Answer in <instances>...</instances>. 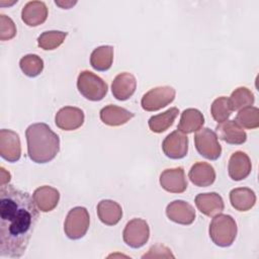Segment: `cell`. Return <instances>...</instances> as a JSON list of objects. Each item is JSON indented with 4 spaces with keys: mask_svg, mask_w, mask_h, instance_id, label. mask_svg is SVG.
<instances>
[{
    "mask_svg": "<svg viewBox=\"0 0 259 259\" xmlns=\"http://www.w3.org/2000/svg\"><path fill=\"white\" fill-rule=\"evenodd\" d=\"M32 198L38 210L49 212L58 205L60 200V192L52 186L44 185L34 190Z\"/></svg>",
    "mask_w": 259,
    "mask_h": 259,
    "instance_id": "ac0fdd59",
    "label": "cell"
},
{
    "mask_svg": "<svg viewBox=\"0 0 259 259\" xmlns=\"http://www.w3.org/2000/svg\"><path fill=\"white\" fill-rule=\"evenodd\" d=\"M143 258H174V255L171 253V250L164 245H154L149 249L147 254L142 256Z\"/></svg>",
    "mask_w": 259,
    "mask_h": 259,
    "instance_id": "d6a6232c",
    "label": "cell"
},
{
    "mask_svg": "<svg viewBox=\"0 0 259 259\" xmlns=\"http://www.w3.org/2000/svg\"><path fill=\"white\" fill-rule=\"evenodd\" d=\"M160 185L171 193H182L187 188V179L182 167L164 170L160 175Z\"/></svg>",
    "mask_w": 259,
    "mask_h": 259,
    "instance_id": "8fae6325",
    "label": "cell"
},
{
    "mask_svg": "<svg viewBox=\"0 0 259 259\" xmlns=\"http://www.w3.org/2000/svg\"><path fill=\"white\" fill-rule=\"evenodd\" d=\"M175 94V89L171 86H159L152 88L142 97V107L146 111L159 110L170 104L174 100Z\"/></svg>",
    "mask_w": 259,
    "mask_h": 259,
    "instance_id": "52a82bcc",
    "label": "cell"
},
{
    "mask_svg": "<svg viewBox=\"0 0 259 259\" xmlns=\"http://www.w3.org/2000/svg\"><path fill=\"white\" fill-rule=\"evenodd\" d=\"M27 155L37 164L51 162L60 151V138L44 122L30 124L25 131Z\"/></svg>",
    "mask_w": 259,
    "mask_h": 259,
    "instance_id": "7a4b0ae2",
    "label": "cell"
},
{
    "mask_svg": "<svg viewBox=\"0 0 259 259\" xmlns=\"http://www.w3.org/2000/svg\"><path fill=\"white\" fill-rule=\"evenodd\" d=\"M252 170V164L249 156L242 151L233 153L228 164L229 176L235 181H241L249 176Z\"/></svg>",
    "mask_w": 259,
    "mask_h": 259,
    "instance_id": "5bb4252c",
    "label": "cell"
},
{
    "mask_svg": "<svg viewBox=\"0 0 259 259\" xmlns=\"http://www.w3.org/2000/svg\"><path fill=\"white\" fill-rule=\"evenodd\" d=\"M235 121L243 128L253 130L259 126V109L249 106L239 110Z\"/></svg>",
    "mask_w": 259,
    "mask_h": 259,
    "instance_id": "f546056e",
    "label": "cell"
},
{
    "mask_svg": "<svg viewBox=\"0 0 259 259\" xmlns=\"http://www.w3.org/2000/svg\"><path fill=\"white\" fill-rule=\"evenodd\" d=\"M137 80L135 76L127 72L119 73L112 81L111 92L112 95L120 101L127 100L136 91Z\"/></svg>",
    "mask_w": 259,
    "mask_h": 259,
    "instance_id": "2e32d148",
    "label": "cell"
},
{
    "mask_svg": "<svg viewBox=\"0 0 259 259\" xmlns=\"http://www.w3.org/2000/svg\"><path fill=\"white\" fill-rule=\"evenodd\" d=\"M194 145L198 154L208 160H217L221 157L222 147L215 132L208 127H201L194 135Z\"/></svg>",
    "mask_w": 259,
    "mask_h": 259,
    "instance_id": "8992f818",
    "label": "cell"
},
{
    "mask_svg": "<svg viewBox=\"0 0 259 259\" xmlns=\"http://www.w3.org/2000/svg\"><path fill=\"white\" fill-rule=\"evenodd\" d=\"M168 219L179 225H191L196 217L194 207L184 200H174L166 207Z\"/></svg>",
    "mask_w": 259,
    "mask_h": 259,
    "instance_id": "4fadbf2b",
    "label": "cell"
},
{
    "mask_svg": "<svg viewBox=\"0 0 259 259\" xmlns=\"http://www.w3.org/2000/svg\"><path fill=\"white\" fill-rule=\"evenodd\" d=\"M208 233L217 246L229 247L234 243L237 236L236 221L229 214L219 213L210 222Z\"/></svg>",
    "mask_w": 259,
    "mask_h": 259,
    "instance_id": "3957f363",
    "label": "cell"
},
{
    "mask_svg": "<svg viewBox=\"0 0 259 259\" xmlns=\"http://www.w3.org/2000/svg\"><path fill=\"white\" fill-rule=\"evenodd\" d=\"M89 225L90 217L88 210L83 206H75L66 217L64 232L69 239L79 240L86 235Z\"/></svg>",
    "mask_w": 259,
    "mask_h": 259,
    "instance_id": "5b68a950",
    "label": "cell"
},
{
    "mask_svg": "<svg viewBox=\"0 0 259 259\" xmlns=\"http://www.w3.org/2000/svg\"><path fill=\"white\" fill-rule=\"evenodd\" d=\"M215 134L230 145H242L247 140V134L235 120H226L215 126Z\"/></svg>",
    "mask_w": 259,
    "mask_h": 259,
    "instance_id": "9a60e30c",
    "label": "cell"
},
{
    "mask_svg": "<svg viewBox=\"0 0 259 259\" xmlns=\"http://www.w3.org/2000/svg\"><path fill=\"white\" fill-rule=\"evenodd\" d=\"M194 202L201 213L211 218L221 213L225 208L224 200L217 192L199 193L196 195Z\"/></svg>",
    "mask_w": 259,
    "mask_h": 259,
    "instance_id": "e0dca14e",
    "label": "cell"
},
{
    "mask_svg": "<svg viewBox=\"0 0 259 259\" xmlns=\"http://www.w3.org/2000/svg\"><path fill=\"white\" fill-rule=\"evenodd\" d=\"M113 62V48L101 46L93 50L90 56V64L96 71L104 72L110 69Z\"/></svg>",
    "mask_w": 259,
    "mask_h": 259,
    "instance_id": "d4e9b609",
    "label": "cell"
},
{
    "mask_svg": "<svg viewBox=\"0 0 259 259\" xmlns=\"http://www.w3.org/2000/svg\"><path fill=\"white\" fill-rule=\"evenodd\" d=\"M0 155L11 163L20 159L21 145L18 134L6 128L0 131Z\"/></svg>",
    "mask_w": 259,
    "mask_h": 259,
    "instance_id": "30bf717a",
    "label": "cell"
},
{
    "mask_svg": "<svg viewBox=\"0 0 259 259\" xmlns=\"http://www.w3.org/2000/svg\"><path fill=\"white\" fill-rule=\"evenodd\" d=\"M10 181V173L1 167V185H5Z\"/></svg>",
    "mask_w": 259,
    "mask_h": 259,
    "instance_id": "836d02e7",
    "label": "cell"
},
{
    "mask_svg": "<svg viewBox=\"0 0 259 259\" xmlns=\"http://www.w3.org/2000/svg\"><path fill=\"white\" fill-rule=\"evenodd\" d=\"M48 17V7L42 1H29L21 10V19L28 26L42 24Z\"/></svg>",
    "mask_w": 259,
    "mask_h": 259,
    "instance_id": "d6986e66",
    "label": "cell"
},
{
    "mask_svg": "<svg viewBox=\"0 0 259 259\" xmlns=\"http://www.w3.org/2000/svg\"><path fill=\"white\" fill-rule=\"evenodd\" d=\"M67 34V32L60 30L44 31L37 37V46L45 51L55 50L64 42Z\"/></svg>",
    "mask_w": 259,
    "mask_h": 259,
    "instance_id": "83f0119b",
    "label": "cell"
},
{
    "mask_svg": "<svg viewBox=\"0 0 259 259\" xmlns=\"http://www.w3.org/2000/svg\"><path fill=\"white\" fill-rule=\"evenodd\" d=\"M178 113L179 109L177 107H171L162 113L151 116L148 121L150 130L156 134L165 132L173 124Z\"/></svg>",
    "mask_w": 259,
    "mask_h": 259,
    "instance_id": "484cf974",
    "label": "cell"
},
{
    "mask_svg": "<svg viewBox=\"0 0 259 259\" xmlns=\"http://www.w3.org/2000/svg\"><path fill=\"white\" fill-rule=\"evenodd\" d=\"M38 208L28 192L5 184L0 187V256L19 258L31 239Z\"/></svg>",
    "mask_w": 259,
    "mask_h": 259,
    "instance_id": "6da1fadb",
    "label": "cell"
},
{
    "mask_svg": "<svg viewBox=\"0 0 259 259\" xmlns=\"http://www.w3.org/2000/svg\"><path fill=\"white\" fill-rule=\"evenodd\" d=\"M55 3L64 9H69L71 6L76 4V1H55Z\"/></svg>",
    "mask_w": 259,
    "mask_h": 259,
    "instance_id": "e575fe53",
    "label": "cell"
},
{
    "mask_svg": "<svg viewBox=\"0 0 259 259\" xmlns=\"http://www.w3.org/2000/svg\"><path fill=\"white\" fill-rule=\"evenodd\" d=\"M162 150L165 156L170 159L178 160L184 158L188 152L187 136L178 130L170 133L162 143Z\"/></svg>",
    "mask_w": 259,
    "mask_h": 259,
    "instance_id": "9c48e42d",
    "label": "cell"
},
{
    "mask_svg": "<svg viewBox=\"0 0 259 259\" xmlns=\"http://www.w3.org/2000/svg\"><path fill=\"white\" fill-rule=\"evenodd\" d=\"M204 123L203 114L196 108H187L181 113L177 130L183 134H191L199 131Z\"/></svg>",
    "mask_w": 259,
    "mask_h": 259,
    "instance_id": "603a6c76",
    "label": "cell"
},
{
    "mask_svg": "<svg viewBox=\"0 0 259 259\" xmlns=\"http://www.w3.org/2000/svg\"><path fill=\"white\" fill-rule=\"evenodd\" d=\"M0 23V39L8 40L13 38L16 34V26L13 20L4 14H1Z\"/></svg>",
    "mask_w": 259,
    "mask_h": 259,
    "instance_id": "1f68e13d",
    "label": "cell"
},
{
    "mask_svg": "<svg viewBox=\"0 0 259 259\" xmlns=\"http://www.w3.org/2000/svg\"><path fill=\"white\" fill-rule=\"evenodd\" d=\"M133 117V112L123 107L113 104L106 105L100 110L101 121L109 126H118L124 124Z\"/></svg>",
    "mask_w": 259,
    "mask_h": 259,
    "instance_id": "44dd1931",
    "label": "cell"
},
{
    "mask_svg": "<svg viewBox=\"0 0 259 259\" xmlns=\"http://www.w3.org/2000/svg\"><path fill=\"white\" fill-rule=\"evenodd\" d=\"M254 101V94L247 87H238L232 92L229 98L230 106L233 111H239L243 108L252 106Z\"/></svg>",
    "mask_w": 259,
    "mask_h": 259,
    "instance_id": "4316f807",
    "label": "cell"
},
{
    "mask_svg": "<svg viewBox=\"0 0 259 259\" xmlns=\"http://www.w3.org/2000/svg\"><path fill=\"white\" fill-rule=\"evenodd\" d=\"M97 215L104 225L114 226L120 221L122 217V209L116 201L111 199H102L97 204Z\"/></svg>",
    "mask_w": 259,
    "mask_h": 259,
    "instance_id": "7402d4cb",
    "label": "cell"
},
{
    "mask_svg": "<svg viewBox=\"0 0 259 259\" xmlns=\"http://www.w3.org/2000/svg\"><path fill=\"white\" fill-rule=\"evenodd\" d=\"M84 118L82 109L74 106H65L56 113L55 122L63 131H74L83 124Z\"/></svg>",
    "mask_w": 259,
    "mask_h": 259,
    "instance_id": "7c38bea8",
    "label": "cell"
},
{
    "mask_svg": "<svg viewBox=\"0 0 259 259\" xmlns=\"http://www.w3.org/2000/svg\"><path fill=\"white\" fill-rule=\"evenodd\" d=\"M232 111L233 110L230 106L229 98L226 96L218 97L217 99L213 100L210 106V113L213 119L219 123L228 120Z\"/></svg>",
    "mask_w": 259,
    "mask_h": 259,
    "instance_id": "4dcf8cb0",
    "label": "cell"
},
{
    "mask_svg": "<svg viewBox=\"0 0 259 259\" xmlns=\"http://www.w3.org/2000/svg\"><path fill=\"white\" fill-rule=\"evenodd\" d=\"M77 88L79 92L90 101L102 100L108 90V86L96 74L90 71H82L77 79Z\"/></svg>",
    "mask_w": 259,
    "mask_h": 259,
    "instance_id": "277c9868",
    "label": "cell"
},
{
    "mask_svg": "<svg viewBox=\"0 0 259 259\" xmlns=\"http://www.w3.org/2000/svg\"><path fill=\"white\" fill-rule=\"evenodd\" d=\"M230 201L236 210L247 211L255 205L256 194L248 187H238L231 190Z\"/></svg>",
    "mask_w": 259,
    "mask_h": 259,
    "instance_id": "cb8c5ba5",
    "label": "cell"
},
{
    "mask_svg": "<svg viewBox=\"0 0 259 259\" xmlns=\"http://www.w3.org/2000/svg\"><path fill=\"white\" fill-rule=\"evenodd\" d=\"M19 67L21 71L27 77H36L44 70V61L40 57L34 54H28L23 56L19 61Z\"/></svg>",
    "mask_w": 259,
    "mask_h": 259,
    "instance_id": "f1b7e54d",
    "label": "cell"
},
{
    "mask_svg": "<svg viewBox=\"0 0 259 259\" xmlns=\"http://www.w3.org/2000/svg\"><path fill=\"white\" fill-rule=\"evenodd\" d=\"M188 178L198 187L210 186L215 180V171L213 167L206 162H197L189 170Z\"/></svg>",
    "mask_w": 259,
    "mask_h": 259,
    "instance_id": "ffe728a7",
    "label": "cell"
},
{
    "mask_svg": "<svg viewBox=\"0 0 259 259\" xmlns=\"http://www.w3.org/2000/svg\"><path fill=\"white\" fill-rule=\"evenodd\" d=\"M150 228L148 223L143 219H133L124 227L122 239L131 248L138 249L143 247L149 240Z\"/></svg>",
    "mask_w": 259,
    "mask_h": 259,
    "instance_id": "ba28073f",
    "label": "cell"
}]
</instances>
